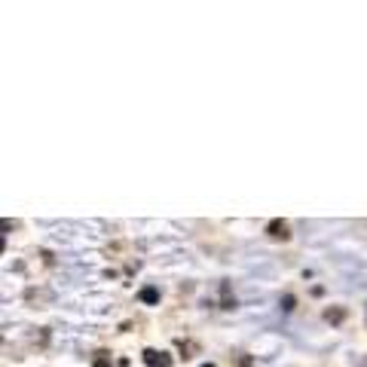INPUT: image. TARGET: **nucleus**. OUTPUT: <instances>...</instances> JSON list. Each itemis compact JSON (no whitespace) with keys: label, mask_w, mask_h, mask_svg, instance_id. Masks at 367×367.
Wrapping results in <instances>:
<instances>
[{"label":"nucleus","mask_w":367,"mask_h":367,"mask_svg":"<svg viewBox=\"0 0 367 367\" xmlns=\"http://www.w3.org/2000/svg\"><path fill=\"white\" fill-rule=\"evenodd\" d=\"M144 362H147V367H168L166 352H156V349H147V352H144Z\"/></svg>","instance_id":"f03ea898"},{"label":"nucleus","mask_w":367,"mask_h":367,"mask_svg":"<svg viewBox=\"0 0 367 367\" xmlns=\"http://www.w3.org/2000/svg\"><path fill=\"white\" fill-rule=\"evenodd\" d=\"M266 233H270L273 239H288V236H291V227H288L285 220H270V227H266Z\"/></svg>","instance_id":"f257e3e1"},{"label":"nucleus","mask_w":367,"mask_h":367,"mask_svg":"<svg viewBox=\"0 0 367 367\" xmlns=\"http://www.w3.org/2000/svg\"><path fill=\"white\" fill-rule=\"evenodd\" d=\"M141 300H144V303H156V300H160V291H156V288H144Z\"/></svg>","instance_id":"7ed1b4c3"},{"label":"nucleus","mask_w":367,"mask_h":367,"mask_svg":"<svg viewBox=\"0 0 367 367\" xmlns=\"http://www.w3.org/2000/svg\"><path fill=\"white\" fill-rule=\"evenodd\" d=\"M202 367H214V364H202Z\"/></svg>","instance_id":"39448f33"},{"label":"nucleus","mask_w":367,"mask_h":367,"mask_svg":"<svg viewBox=\"0 0 367 367\" xmlns=\"http://www.w3.org/2000/svg\"><path fill=\"white\" fill-rule=\"evenodd\" d=\"M95 367H110V362H107V355H104V352L95 358Z\"/></svg>","instance_id":"20e7f679"}]
</instances>
